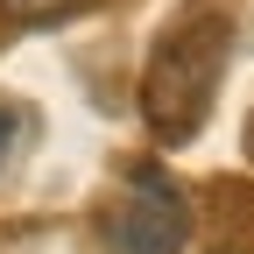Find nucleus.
I'll return each mask as SVG.
<instances>
[{"label": "nucleus", "instance_id": "1", "mask_svg": "<svg viewBox=\"0 0 254 254\" xmlns=\"http://www.w3.org/2000/svg\"><path fill=\"white\" fill-rule=\"evenodd\" d=\"M226 57H233V14L226 7H190L184 21L163 28L148 71H141V113L155 127V141H190L212 113V92L226 78Z\"/></svg>", "mask_w": 254, "mask_h": 254}, {"label": "nucleus", "instance_id": "2", "mask_svg": "<svg viewBox=\"0 0 254 254\" xmlns=\"http://www.w3.org/2000/svg\"><path fill=\"white\" fill-rule=\"evenodd\" d=\"M184 233H190L184 184L155 163H134L106 212V254H184Z\"/></svg>", "mask_w": 254, "mask_h": 254}, {"label": "nucleus", "instance_id": "3", "mask_svg": "<svg viewBox=\"0 0 254 254\" xmlns=\"http://www.w3.org/2000/svg\"><path fill=\"white\" fill-rule=\"evenodd\" d=\"M78 0H0V14L7 21H57V14H71Z\"/></svg>", "mask_w": 254, "mask_h": 254}, {"label": "nucleus", "instance_id": "4", "mask_svg": "<svg viewBox=\"0 0 254 254\" xmlns=\"http://www.w3.org/2000/svg\"><path fill=\"white\" fill-rule=\"evenodd\" d=\"M7 148H14V106H0V163H7Z\"/></svg>", "mask_w": 254, "mask_h": 254}, {"label": "nucleus", "instance_id": "5", "mask_svg": "<svg viewBox=\"0 0 254 254\" xmlns=\"http://www.w3.org/2000/svg\"><path fill=\"white\" fill-rule=\"evenodd\" d=\"M219 254H233V247H219Z\"/></svg>", "mask_w": 254, "mask_h": 254}]
</instances>
